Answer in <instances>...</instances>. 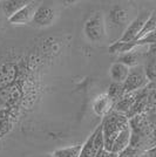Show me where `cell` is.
Masks as SVG:
<instances>
[{"label": "cell", "mask_w": 156, "mask_h": 157, "mask_svg": "<svg viewBox=\"0 0 156 157\" xmlns=\"http://www.w3.org/2000/svg\"><path fill=\"white\" fill-rule=\"evenodd\" d=\"M146 152V151H144ZM143 152L140 150H137V149H134V148H131V147H128V148H126L123 151H121L120 154H117V157H140L142 155Z\"/></svg>", "instance_id": "19"}, {"label": "cell", "mask_w": 156, "mask_h": 157, "mask_svg": "<svg viewBox=\"0 0 156 157\" xmlns=\"http://www.w3.org/2000/svg\"><path fill=\"white\" fill-rule=\"evenodd\" d=\"M148 83H149V81L144 74L143 67L136 66V67L129 68V74H128L127 78L124 80L122 86H123L124 93H131L146 88Z\"/></svg>", "instance_id": "3"}, {"label": "cell", "mask_w": 156, "mask_h": 157, "mask_svg": "<svg viewBox=\"0 0 156 157\" xmlns=\"http://www.w3.org/2000/svg\"><path fill=\"white\" fill-rule=\"evenodd\" d=\"M106 157H117V154H114V152H107V154H106Z\"/></svg>", "instance_id": "20"}, {"label": "cell", "mask_w": 156, "mask_h": 157, "mask_svg": "<svg viewBox=\"0 0 156 157\" xmlns=\"http://www.w3.org/2000/svg\"><path fill=\"white\" fill-rule=\"evenodd\" d=\"M38 7V4L34 1H28V4L25 5L17 13H14L11 18H8V22L11 25H27L32 22L35 10Z\"/></svg>", "instance_id": "6"}, {"label": "cell", "mask_w": 156, "mask_h": 157, "mask_svg": "<svg viewBox=\"0 0 156 157\" xmlns=\"http://www.w3.org/2000/svg\"><path fill=\"white\" fill-rule=\"evenodd\" d=\"M124 94V89H123V86L122 83H116V82H113L109 88H108V92H107V96L111 98V102L115 103L117 102L120 98L123 96Z\"/></svg>", "instance_id": "17"}, {"label": "cell", "mask_w": 156, "mask_h": 157, "mask_svg": "<svg viewBox=\"0 0 156 157\" xmlns=\"http://www.w3.org/2000/svg\"><path fill=\"white\" fill-rule=\"evenodd\" d=\"M148 17H149V14L147 13V12H142L141 14H138V17H136L128 26H126L123 33L121 35V38L117 40V41H123V42L135 41L137 35L140 34L141 29H142L144 22L148 19Z\"/></svg>", "instance_id": "4"}, {"label": "cell", "mask_w": 156, "mask_h": 157, "mask_svg": "<svg viewBox=\"0 0 156 157\" xmlns=\"http://www.w3.org/2000/svg\"><path fill=\"white\" fill-rule=\"evenodd\" d=\"M155 69H156V66H155V58H151V59L148 61V63L146 65V67L143 68L144 71V74L148 78L149 82H155Z\"/></svg>", "instance_id": "18"}, {"label": "cell", "mask_w": 156, "mask_h": 157, "mask_svg": "<svg viewBox=\"0 0 156 157\" xmlns=\"http://www.w3.org/2000/svg\"><path fill=\"white\" fill-rule=\"evenodd\" d=\"M39 157H54L53 155H45V156H39Z\"/></svg>", "instance_id": "22"}, {"label": "cell", "mask_w": 156, "mask_h": 157, "mask_svg": "<svg viewBox=\"0 0 156 157\" xmlns=\"http://www.w3.org/2000/svg\"><path fill=\"white\" fill-rule=\"evenodd\" d=\"M129 20V12L126 7L121 5H115L109 11V22L111 27L115 28H122L126 27L127 22Z\"/></svg>", "instance_id": "7"}, {"label": "cell", "mask_w": 156, "mask_h": 157, "mask_svg": "<svg viewBox=\"0 0 156 157\" xmlns=\"http://www.w3.org/2000/svg\"><path fill=\"white\" fill-rule=\"evenodd\" d=\"M140 157H148V155H147V152H143V154Z\"/></svg>", "instance_id": "21"}, {"label": "cell", "mask_w": 156, "mask_h": 157, "mask_svg": "<svg viewBox=\"0 0 156 157\" xmlns=\"http://www.w3.org/2000/svg\"><path fill=\"white\" fill-rule=\"evenodd\" d=\"M86 38L93 44L103 41L106 38V21L102 12H96L89 17L84 26Z\"/></svg>", "instance_id": "2"}, {"label": "cell", "mask_w": 156, "mask_h": 157, "mask_svg": "<svg viewBox=\"0 0 156 157\" xmlns=\"http://www.w3.org/2000/svg\"><path fill=\"white\" fill-rule=\"evenodd\" d=\"M0 26H1V19H0Z\"/></svg>", "instance_id": "23"}, {"label": "cell", "mask_w": 156, "mask_h": 157, "mask_svg": "<svg viewBox=\"0 0 156 157\" xmlns=\"http://www.w3.org/2000/svg\"><path fill=\"white\" fill-rule=\"evenodd\" d=\"M15 66L13 63H5L0 67V83L5 85L11 82L15 75Z\"/></svg>", "instance_id": "15"}, {"label": "cell", "mask_w": 156, "mask_h": 157, "mask_svg": "<svg viewBox=\"0 0 156 157\" xmlns=\"http://www.w3.org/2000/svg\"><path fill=\"white\" fill-rule=\"evenodd\" d=\"M130 135H131V130L129 128V124H127L122 130L120 131V134L116 136L114 143L111 145V152L114 154H120L121 151H123L126 148L129 147L130 142Z\"/></svg>", "instance_id": "9"}, {"label": "cell", "mask_w": 156, "mask_h": 157, "mask_svg": "<svg viewBox=\"0 0 156 157\" xmlns=\"http://www.w3.org/2000/svg\"><path fill=\"white\" fill-rule=\"evenodd\" d=\"M57 18V12L53 7L40 5L37 7L35 13L33 17L32 24L37 27H47L51 26Z\"/></svg>", "instance_id": "5"}, {"label": "cell", "mask_w": 156, "mask_h": 157, "mask_svg": "<svg viewBox=\"0 0 156 157\" xmlns=\"http://www.w3.org/2000/svg\"><path fill=\"white\" fill-rule=\"evenodd\" d=\"M138 92H140V90L131 92V93H126L117 102L114 103L113 110L117 111V113H121V114H123V115L127 116V115L129 114L130 109L133 108L135 101H136L137 96H138Z\"/></svg>", "instance_id": "8"}, {"label": "cell", "mask_w": 156, "mask_h": 157, "mask_svg": "<svg viewBox=\"0 0 156 157\" xmlns=\"http://www.w3.org/2000/svg\"><path fill=\"white\" fill-rule=\"evenodd\" d=\"M128 74H129V68L120 62H114L109 68V76L113 80V82L116 83H123Z\"/></svg>", "instance_id": "12"}, {"label": "cell", "mask_w": 156, "mask_h": 157, "mask_svg": "<svg viewBox=\"0 0 156 157\" xmlns=\"http://www.w3.org/2000/svg\"><path fill=\"white\" fill-rule=\"evenodd\" d=\"M137 48H138V47H137ZM137 48L134 49V51H130V52L120 54L119 58H117L116 62H120V63H122V65L127 66L128 68H133V67L138 66L140 53L137 52Z\"/></svg>", "instance_id": "13"}, {"label": "cell", "mask_w": 156, "mask_h": 157, "mask_svg": "<svg viewBox=\"0 0 156 157\" xmlns=\"http://www.w3.org/2000/svg\"><path fill=\"white\" fill-rule=\"evenodd\" d=\"M137 47H141V46H137L136 42L135 41H131V42H123V41H114L109 46V53L111 54H123V53L130 52V51H134L136 49Z\"/></svg>", "instance_id": "14"}, {"label": "cell", "mask_w": 156, "mask_h": 157, "mask_svg": "<svg viewBox=\"0 0 156 157\" xmlns=\"http://www.w3.org/2000/svg\"><path fill=\"white\" fill-rule=\"evenodd\" d=\"M81 145L82 144H76V145H72V147H66L61 148L53 152L54 157H79L80 151H81Z\"/></svg>", "instance_id": "16"}, {"label": "cell", "mask_w": 156, "mask_h": 157, "mask_svg": "<svg viewBox=\"0 0 156 157\" xmlns=\"http://www.w3.org/2000/svg\"><path fill=\"white\" fill-rule=\"evenodd\" d=\"M113 105L114 103L107 96V94H101L93 101V111L98 116H106L113 109Z\"/></svg>", "instance_id": "10"}, {"label": "cell", "mask_w": 156, "mask_h": 157, "mask_svg": "<svg viewBox=\"0 0 156 157\" xmlns=\"http://www.w3.org/2000/svg\"><path fill=\"white\" fill-rule=\"evenodd\" d=\"M27 4L28 1H25V0H4V1H0V8L8 19Z\"/></svg>", "instance_id": "11"}, {"label": "cell", "mask_w": 156, "mask_h": 157, "mask_svg": "<svg viewBox=\"0 0 156 157\" xmlns=\"http://www.w3.org/2000/svg\"><path fill=\"white\" fill-rule=\"evenodd\" d=\"M127 124H128V117L113 109L106 116H103L101 127H102V137H103V149L107 152H111V145L116 136Z\"/></svg>", "instance_id": "1"}]
</instances>
